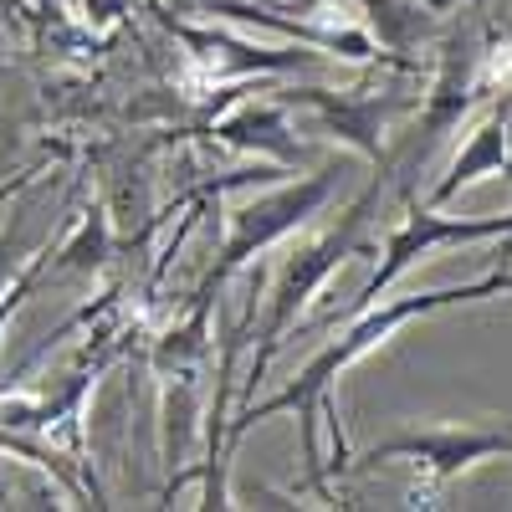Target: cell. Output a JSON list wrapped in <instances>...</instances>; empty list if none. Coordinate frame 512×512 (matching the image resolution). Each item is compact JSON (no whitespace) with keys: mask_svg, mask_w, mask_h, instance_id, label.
<instances>
[{"mask_svg":"<svg viewBox=\"0 0 512 512\" xmlns=\"http://www.w3.org/2000/svg\"><path fill=\"white\" fill-rule=\"evenodd\" d=\"M221 297L195 292L190 308L159 333V344L149 354L154 384H159V441H164V466H169V492L185 482V456L200 436V415H210V395H205V374H210V313Z\"/></svg>","mask_w":512,"mask_h":512,"instance_id":"3","label":"cell"},{"mask_svg":"<svg viewBox=\"0 0 512 512\" xmlns=\"http://www.w3.org/2000/svg\"><path fill=\"white\" fill-rule=\"evenodd\" d=\"M308 6H313V0H308Z\"/></svg>","mask_w":512,"mask_h":512,"instance_id":"13","label":"cell"},{"mask_svg":"<svg viewBox=\"0 0 512 512\" xmlns=\"http://www.w3.org/2000/svg\"><path fill=\"white\" fill-rule=\"evenodd\" d=\"M216 134H221L226 144H241V149H262V154H272L277 164H297L292 128H287V118H282L277 103H267V108H241L236 118H221Z\"/></svg>","mask_w":512,"mask_h":512,"instance_id":"8","label":"cell"},{"mask_svg":"<svg viewBox=\"0 0 512 512\" xmlns=\"http://www.w3.org/2000/svg\"><path fill=\"white\" fill-rule=\"evenodd\" d=\"M26 221H31V210H16L11 226L0 231V292H6V287L21 277V267L41 251V241H31V236H26Z\"/></svg>","mask_w":512,"mask_h":512,"instance_id":"10","label":"cell"},{"mask_svg":"<svg viewBox=\"0 0 512 512\" xmlns=\"http://www.w3.org/2000/svg\"><path fill=\"white\" fill-rule=\"evenodd\" d=\"M210 11L226 16V21H246V26H267L287 41H297V47H308V52H328L338 62H390L395 57L379 47V41L354 26V21H287V16H272V6H256V0H210Z\"/></svg>","mask_w":512,"mask_h":512,"instance_id":"6","label":"cell"},{"mask_svg":"<svg viewBox=\"0 0 512 512\" xmlns=\"http://www.w3.org/2000/svg\"><path fill=\"white\" fill-rule=\"evenodd\" d=\"M333 190H338V164H323V169H313V175L282 180L277 190L236 205L231 216H226V241H221L216 262H210V272H205V282H200L195 292L221 297V287H226L241 267H251V256H262V251H272L277 241H287L292 231H303L318 210L333 200Z\"/></svg>","mask_w":512,"mask_h":512,"instance_id":"5","label":"cell"},{"mask_svg":"<svg viewBox=\"0 0 512 512\" xmlns=\"http://www.w3.org/2000/svg\"><path fill=\"white\" fill-rule=\"evenodd\" d=\"M108 210L103 205H88L77 216V226L67 231V241L52 251V272L57 277H93L103 262H108V246H113V236H108Z\"/></svg>","mask_w":512,"mask_h":512,"instance_id":"9","label":"cell"},{"mask_svg":"<svg viewBox=\"0 0 512 512\" xmlns=\"http://www.w3.org/2000/svg\"><path fill=\"white\" fill-rule=\"evenodd\" d=\"M497 456H512V425L466 420V425H410V431L384 436L349 461H354V472H369V466H384V461H405L415 477L410 507H436L451 482H461L466 472H477L482 461H497Z\"/></svg>","mask_w":512,"mask_h":512,"instance_id":"4","label":"cell"},{"mask_svg":"<svg viewBox=\"0 0 512 512\" xmlns=\"http://www.w3.org/2000/svg\"><path fill=\"white\" fill-rule=\"evenodd\" d=\"M497 292H512V272L497 267L477 282H461V287H431V292H405V297H390V303H369L359 308V318L333 338V344H323L303 369L292 374L287 390H277L272 400L262 405H241L236 420L226 425V446H221V466H231L236 446L256 431L262 420H277V415H297V446H303V461H308V482L318 487L323 502H333V472H328V461H323V446H318V420H328V436H333V456L338 466L349 461V441L344 431H338V405H333V384L338 374H349L354 364H364L374 349H384L400 328L420 323V318H431L441 308H456V303H482V297H497Z\"/></svg>","mask_w":512,"mask_h":512,"instance_id":"1","label":"cell"},{"mask_svg":"<svg viewBox=\"0 0 512 512\" xmlns=\"http://www.w3.org/2000/svg\"><path fill=\"white\" fill-rule=\"evenodd\" d=\"M431 6H436V11H441V6H456V0H431Z\"/></svg>","mask_w":512,"mask_h":512,"instance_id":"12","label":"cell"},{"mask_svg":"<svg viewBox=\"0 0 512 512\" xmlns=\"http://www.w3.org/2000/svg\"><path fill=\"white\" fill-rule=\"evenodd\" d=\"M390 180H395V149H384V154L374 159V175L364 180V190H359L344 210H338V221L323 226V231L308 236V241H297V246L282 256V267H277V277H272V292H267L262 328H256V349H251V364H246V390H256V384H262L267 364H272L277 349L287 344V333L297 328L303 308L333 282V272L359 251V241H364V231H369V221H374L384 190H390Z\"/></svg>","mask_w":512,"mask_h":512,"instance_id":"2","label":"cell"},{"mask_svg":"<svg viewBox=\"0 0 512 512\" xmlns=\"http://www.w3.org/2000/svg\"><path fill=\"white\" fill-rule=\"evenodd\" d=\"M507 123H512L507 103H492V108H487V118H482V123L472 128V134H466V144L451 154L446 175L431 185L425 205H446V200H456L466 185L492 180V175H507V169H512V134H507Z\"/></svg>","mask_w":512,"mask_h":512,"instance_id":"7","label":"cell"},{"mask_svg":"<svg viewBox=\"0 0 512 512\" xmlns=\"http://www.w3.org/2000/svg\"><path fill=\"white\" fill-rule=\"evenodd\" d=\"M0 26H11V31L21 26V21H16V6H11V0H0Z\"/></svg>","mask_w":512,"mask_h":512,"instance_id":"11","label":"cell"}]
</instances>
